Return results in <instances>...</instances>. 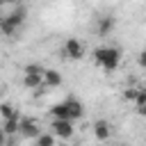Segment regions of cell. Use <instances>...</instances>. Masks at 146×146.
<instances>
[{
    "label": "cell",
    "instance_id": "6da1fadb",
    "mask_svg": "<svg viewBox=\"0 0 146 146\" xmlns=\"http://www.w3.org/2000/svg\"><path fill=\"white\" fill-rule=\"evenodd\" d=\"M94 62L103 68V71H116L121 64V50L116 46H100L94 50Z\"/></svg>",
    "mask_w": 146,
    "mask_h": 146
},
{
    "label": "cell",
    "instance_id": "7a4b0ae2",
    "mask_svg": "<svg viewBox=\"0 0 146 146\" xmlns=\"http://www.w3.org/2000/svg\"><path fill=\"white\" fill-rule=\"evenodd\" d=\"M73 123H75V121H71V119H52V123H50V132H52L57 139H71L73 132H75Z\"/></svg>",
    "mask_w": 146,
    "mask_h": 146
},
{
    "label": "cell",
    "instance_id": "3957f363",
    "mask_svg": "<svg viewBox=\"0 0 146 146\" xmlns=\"http://www.w3.org/2000/svg\"><path fill=\"white\" fill-rule=\"evenodd\" d=\"M62 55L66 57V59H82L84 57V46H82V41L80 39H75V36H71V39H66L64 41V48H62Z\"/></svg>",
    "mask_w": 146,
    "mask_h": 146
},
{
    "label": "cell",
    "instance_id": "277c9868",
    "mask_svg": "<svg viewBox=\"0 0 146 146\" xmlns=\"http://www.w3.org/2000/svg\"><path fill=\"white\" fill-rule=\"evenodd\" d=\"M21 135L25 139H36L41 135V128H39V121L32 119V116H21Z\"/></svg>",
    "mask_w": 146,
    "mask_h": 146
},
{
    "label": "cell",
    "instance_id": "5b68a950",
    "mask_svg": "<svg viewBox=\"0 0 146 146\" xmlns=\"http://www.w3.org/2000/svg\"><path fill=\"white\" fill-rule=\"evenodd\" d=\"M91 130H94V137L98 141H107L112 137V125H110L107 119H96L94 125H91Z\"/></svg>",
    "mask_w": 146,
    "mask_h": 146
},
{
    "label": "cell",
    "instance_id": "8992f818",
    "mask_svg": "<svg viewBox=\"0 0 146 146\" xmlns=\"http://www.w3.org/2000/svg\"><path fill=\"white\" fill-rule=\"evenodd\" d=\"M66 105H68V119H71V121H78V119L84 116V105H82L78 98L68 96V98H66Z\"/></svg>",
    "mask_w": 146,
    "mask_h": 146
},
{
    "label": "cell",
    "instance_id": "52a82bcc",
    "mask_svg": "<svg viewBox=\"0 0 146 146\" xmlns=\"http://www.w3.org/2000/svg\"><path fill=\"white\" fill-rule=\"evenodd\" d=\"M114 27H116V18H114L112 14H107V16L98 18V25H96V30H98V34H100V36H107V34H110Z\"/></svg>",
    "mask_w": 146,
    "mask_h": 146
},
{
    "label": "cell",
    "instance_id": "ba28073f",
    "mask_svg": "<svg viewBox=\"0 0 146 146\" xmlns=\"http://www.w3.org/2000/svg\"><path fill=\"white\" fill-rule=\"evenodd\" d=\"M23 84L27 89H41L43 87V73H23Z\"/></svg>",
    "mask_w": 146,
    "mask_h": 146
},
{
    "label": "cell",
    "instance_id": "9c48e42d",
    "mask_svg": "<svg viewBox=\"0 0 146 146\" xmlns=\"http://www.w3.org/2000/svg\"><path fill=\"white\" fill-rule=\"evenodd\" d=\"M2 130L7 135H21V114H16L11 119H5L2 121Z\"/></svg>",
    "mask_w": 146,
    "mask_h": 146
},
{
    "label": "cell",
    "instance_id": "30bf717a",
    "mask_svg": "<svg viewBox=\"0 0 146 146\" xmlns=\"http://www.w3.org/2000/svg\"><path fill=\"white\" fill-rule=\"evenodd\" d=\"M62 84V75L55 68H46L43 71V87H59Z\"/></svg>",
    "mask_w": 146,
    "mask_h": 146
},
{
    "label": "cell",
    "instance_id": "8fae6325",
    "mask_svg": "<svg viewBox=\"0 0 146 146\" xmlns=\"http://www.w3.org/2000/svg\"><path fill=\"white\" fill-rule=\"evenodd\" d=\"M0 34H5V36H16V34H18V25L11 23L7 16H2V18H0Z\"/></svg>",
    "mask_w": 146,
    "mask_h": 146
},
{
    "label": "cell",
    "instance_id": "7c38bea8",
    "mask_svg": "<svg viewBox=\"0 0 146 146\" xmlns=\"http://www.w3.org/2000/svg\"><path fill=\"white\" fill-rule=\"evenodd\" d=\"M50 116H52V119H68V105H66V100L55 103V105L50 107Z\"/></svg>",
    "mask_w": 146,
    "mask_h": 146
},
{
    "label": "cell",
    "instance_id": "4fadbf2b",
    "mask_svg": "<svg viewBox=\"0 0 146 146\" xmlns=\"http://www.w3.org/2000/svg\"><path fill=\"white\" fill-rule=\"evenodd\" d=\"M25 16H27V11H25L23 7H16L14 11H9V14H7V18H9L11 23H16L18 27L23 25V21H25Z\"/></svg>",
    "mask_w": 146,
    "mask_h": 146
},
{
    "label": "cell",
    "instance_id": "5bb4252c",
    "mask_svg": "<svg viewBox=\"0 0 146 146\" xmlns=\"http://www.w3.org/2000/svg\"><path fill=\"white\" fill-rule=\"evenodd\" d=\"M55 135L52 132H41L36 139H34V146H55Z\"/></svg>",
    "mask_w": 146,
    "mask_h": 146
},
{
    "label": "cell",
    "instance_id": "9a60e30c",
    "mask_svg": "<svg viewBox=\"0 0 146 146\" xmlns=\"http://www.w3.org/2000/svg\"><path fill=\"white\" fill-rule=\"evenodd\" d=\"M18 114V110L11 105V103H0V119L5 121V119H11V116H16Z\"/></svg>",
    "mask_w": 146,
    "mask_h": 146
},
{
    "label": "cell",
    "instance_id": "2e32d148",
    "mask_svg": "<svg viewBox=\"0 0 146 146\" xmlns=\"http://www.w3.org/2000/svg\"><path fill=\"white\" fill-rule=\"evenodd\" d=\"M137 91H139V87H125V89H123V98L135 103V98H137Z\"/></svg>",
    "mask_w": 146,
    "mask_h": 146
},
{
    "label": "cell",
    "instance_id": "e0dca14e",
    "mask_svg": "<svg viewBox=\"0 0 146 146\" xmlns=\"http://www.w3.org/2000/svg\"><path fill=\"white\" fill-rule=\"evenodd\" d=\"M46 68L41 66V64H27L25 68H23V73H43Z\"/></svg>",
    "mask_w": 146,
    "mask_h": 146
},
{
    "label": "cell",
    "instance_id": "ac0fdd59",
    "mask_svg": "<svg viewBox=\"0 0 146 146\" xmlns=\"http://www.w3.org/2000/svg\"><path fill=\"white\" fill-rule=\"evenodd\" d=\"M135 105H137V107H144V105H146V89H139V91H137Z\"/></svg>",
    "mask_w": 146,
    "mask_h": 146
},
{
    "label": "cell",
    "instance_id": "d6986e66",
    "mask_svg": "<svg viewBox=\"0 0 146 146\" xmlns=\"http://www.w3.org/2000/svg\"><path fill=\"white\" fill-rule=\"evenodd\" d=\"M137 62H139V66H141V68H146V48H144V50L139 52V57H137Z\"/></svg>",
    "mask_w": 146,
    "mask_h": 146
},
{
    "label": "cell",
    "instance_id": "ffe728a7",
    "mask_svg": "<svg viewBox=\"0 0 146 146\" xmlns=\"http://www.w3.org/2000/svg\"><path fill=\"white\" fill-rule=\"evenodd\" d=\"M7 137H9V135H7V132L0 128V144H2V146H7Z\"/></svg>",
    "mask_w": 146,
    "mask_h": 146
},
{
    "label": "cell",
    "instance_id": "44dd1931",
    "mask_svg": "<svg viewBox=\"0 0 146 146\" xmlns=\"http://www.w3.org/2000/svg\"><path fill=\"white\" fill-rule=\"evenodd\" d=\"M137 112H139V116H144V119H146V105H144V107H137Z\"/></svg>",
    "mask_w": 146,
    "mask_h": 146
},
{
    "label": "cell",
    "instance_id": "7402d4cb",
    "mask_svg": "<svg viewBox=\"0 0 146 146\" xmlns=\"http://www.w3.org/2000/svg\"><path fill=\"white\" fill-rule=\"evenodd\" d=\"M7 2H9V5H16V2H18V0H7Z\"/></svg>",
    "mask_w": 146,
    "mask_h": 146
},
{
    "label": "cell",
    "instance_id": "603a6c76",
    "mask_svg": "<svg viewBox=\"0 0 146 146\" xmlns=\"http://www.w3.org/2000/svg\"><path fill=\"white\" fill-rule=\"evenodd\" d=\"M0 5H7V0H0Z\"/></svg>",
    "mask_w": 146,
    "mask_h": 146
},
{
    "label": "cell",
    "instance_id": "cb8c5ba5",
    "mask_svg": "<svg viewBox=\"0 0 146 146\" xmlns=\"http://www.w3.org/2000/svg\"><path fill=\"white\" fill-rule=\"evenodd\" d=\"M116 146H125V144H116Z\"/></svg>",
    "mask_w": 146,
    "mask_h": 146
},
{
    "label": "cell",
    "instance_id": "d4e9b609",
    "mask_svg": "<svg viewBox=\"0 0 146 146\" xmlns=\"http://www.w3.org/2000/svg\"><path fill=\"white\" fill-rule=\"evenodd\" d=\"M0 96H2V89H0Z\"/></svg>",
    "mask_w": 146,
    "mask_h": 146
},
{
    "label": "cell",
    "instance_id": "484cf974",
    "mask_svg": "<svg viewBox=\"0 0 146 146\" xmlns=\"http://www.w3.org/2000/svg\"><path fill=\"white\" fill-rule=\"evenodd\" d=\"M0 146H2V144H0Z\"/></svg>",
    "mask_w": 146,
    "mask_h": 146
}]
</instances>
